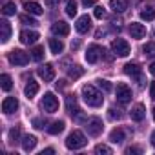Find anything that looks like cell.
Wrapping results in <instances>:
<instances>
[{
    "label": "cell",
    "instance_id": "1",
    "mask_svg": "<svg viewBox=\"0 0 155 155\" xmlns=\"http://www.w3.org/2000/svg\"><path fill=\"white\" fill-rule=\"evenodd\" d=\"M82 99H84V102H86L88 106H91V108H101L102 102H104L102 93H101L95 86H91V84H86V86L82 88Z\"/></svg>",
    "mask_w": 155,
    "mask_h": 155
},
{
    "label": "cell",
    "instance_id": "2",
    "mask_svg": "<svg viewBox=\"0 0 155 155\" xmlns=\"http://www.w3.org/2000/svg\"><path fill=\"white\" fill-rule=\"evenodd\" d=\"M88 144V139H86V135L82 133V131H79V130H73L69 135H68V139H66V146L69 148V150H81V148H84Z\"/></svg>",
    "mask_w": 155,
    "mask_h": 155
},
{
    "label": "cell",
    "instance_id": "3",
    "mask_svg": "<svg viewBox=\"0 0 155 155\" xmlns=\"http://www.w3.org/2000/svg\"><path fill=\"white\" fill-rule=\"evenodd\" d=\"M40 108H42L44 111H48V113H55V111L58 110V99H57L51 91H48V93L42 97V101H40Z\"/></svg>",
    "mask_w": 155,
    "mask_h": 155
},
{
    "label": "cell",
    "instance_id": "4",
    "mask_svg": "<svg viewBox=\"0 0 155 155\" xmlns=\"http://www.w3.org/2000/svg\"><path fill=\"white\" fill-rule=\"evenodd\" d=\"M115 95H117V101L120 104H128L131 101V88L124 82H119L117 84V90H115Z\"/></svg>",
    "mask_w": 155,
    "mask_h": 155
},
{
    "label": "cell",
    "instance_id": "5",
    "mask_svg": "<svg viewBox=\"0 0 155 155\" xmlns=\"http://www.w3.org/2000/svg\"><path fill=\"white\" fill-rule=\"evenodd\" d=\"M102 120L99 119V117H91V119H88L86 120V131H88V135H91V137H99L101 133H102Z\"/></svg>",
    "mask_w": 155,
    "mask_h": 155
},
{
    "label": "cell",
    "instance_id": "6",
    "mask_svg": "<svg viewBox=\"0 0 155 155\" xmlns=\"http://www.w3.org/2000/svg\"><path fill=\"white\" fill-rule=\"evenodd\" d=\"M111 51L117 55V57H128L130 55V44L124 40V38H115L111 42Z\"/></svg>",
    "mask_w": 155,
    "mask_h": 155
},
{
    "label": "cell",
    "instance_id": "7",
    "mask_svg": "<svg viewBox=\"0 0 155 155\" xmlns=\"http://www.w3.org/2000/svg\"><path fill=\"white\" fill-rule=\"evenodd\" d=\"M9 62L15 64V66H26L29 62V55L22 49H13L9 53Z\"/></svg>",
    "mask_w": 155,
    "mask_h": 155
},
{
    "label": "cell",
    "instance_id": "8",
    "mask_svg": "<svg viewBox=\"0 0 155 155\" xmlns=\"http://www.w3.org/2000/svg\"><path fill=\"white\" fill-rule=\"evenodd\" d=\"M38 77L44 81V82H51L55 79V68L53 64H44L38 68Z\"/></svg>",
    "mask_w": 155,
    "mask_h": 155
},
{
    "label": "cell",
    "instance_id": "9",
    "mask_svg": "<svg viewBox=\"0 0 155 155\" xmlns=\"http://www.w3.org/2000/svg\"><path fill=\"white\" fill-rule=\"evenodd\" d=\"M102 53H104V49H102L101 46H97V44H91V46L88 48V51H86V60H88L90 64H95Z\"/></svg>",
    "mask_w": 155,
    "mask_h": 155
},
{
    "label": "cell",
    "instance_id": "10",
    "mask_svg": "<svg viewBox=\"0 0 155 155\" xmlns=\"http://www.w3.org/2000/svg\"><path fill=\"white\" fill-rule=\"evenodd\" d=\"M124 73H126L128 77L139 79V81H140V82H139L140 86L144 84V82H142V77H140V68H139V64H137V62H128V64L124 66Z\"/></svg>",
    "mask_w": 155,
    "mask_h": 155
},
{
    "label": "cell",
    "instance_id": "11",
    "mask_svg": "<svg viewBox=\"0 0 155 155\" xmlns=\"http://www.w3.org/2000/svg\"><path fill=\"white\" fill-rule=\"evenodd\" d=\"M75 28H77V31H79V33H88V31L91 29V17H90V15L79 17V20H77Z\"/></svg>",
    "mask_w": 155,
    "mask_h": 155
},
{
    "label": "cell",
    "instance_id": "12",
    "mask_svg": "<svg viewBox=\"0 0 155 155\" xmlns=\"http://www.w3.org/2000/svg\"><path fill=\"white\" fill-rule=\"evenodd\" d=\"M17 110H18V101H17L15 97H6L4 102H2V111H4L6 115H11V113H15Z\"/></svg>",
    "mask_w": 155,
    "mask_h": 155
},
{
    "label": "cell",
    "instance_id": "13",
    "mask_svg": "<svg viewBox=\"0 0 155 155\" xmlns=\"http://www.w3.org/2000/svg\"><path fill=\"white\" fill-rule=\"evenodd\" d=\"M51 31L58 37H68L69 35V24L64 22V20H57L53 26H51Z\"/></svg>",
    "mask_w": 155,
    "mask_h": 155
},
{
    "label": "cell",
    "instance_id": "14",
    "mask_svg": "<svg viewBox=\"0 0 155 155\" xmlns=\"http://www.w3.org/2000/svg\"><path fill=\"white\" fill-rule=\"evenodd\" d=\"M130 117H131V120H135V122L144 120V117H146V108H144L142 104H135V106L131 108V111H130Z\"/></svg>",
    "mask_w": 155,
    "mask_h": 155
},
{
    "label": "cell",
    "instance_id": "15",
    "mask_svg": "<svg viewBox=\"0 0 155 155\" xmlns=\"http://www.w3.org/2000/svg\"><path fill=\"white\" fill-rule=\"evenodd\" d=\"M66 108H68V113L69 115H79L81 113V108L79 106H77V97L75 95H68L66 97Z\"/></svg>",
    "mask_w": 155,
    "mask_h": 155
},
{
    "label": "cell",
    "instance_id": "16",
    "mask_svg": "<svg viewBox=\"0 0 155 155\" xmlns=\"http://www.w3.org/2000/svg\"><path fill=\"white\" fill-rule=\"evenodd\" d=\"M130 35H131V38H142L146 35V28L139 22H131L130 24Z\"/></svg>",
    "mask_w": 155,
    "mask_h": 155
},
{
    "label": "cell",
    "instance_id": "17",
    "mask_svg": "<svg viewBox=\"0 0 155 155\" xmlns=\"http://www.w3.org/2000/svg\"><path fill=\"white\" fill-rule=\"evenodd\" d=\"M38 40V33L37 31H29V29H24L22 33H20V42L22 44H35Z\"/></svg>",
    "mask_w": 155,
    "mask_h": 155
},
{
    "label": "cell",
    "instance_id": "18",
    "mask_svg": "<svg viewBox=\"0 0 155 155\" xmlns=\"http://www.w3.org/2000/svg\"><path fill=\"white\" fill-rule=\"evenodd\" d=\"M37 146V137L35 135H24L22 137V148L24 151H33Z\"/></svg>",
    "mask_w": 155,
    "mask_h": 155
},
{
    "label": "cell",
    "instance_id": "19",
    "mask_svg": "<svg viewBox=\"0 0 155 155\" xmlns=\"http://www.w3.org/2000/svg\"><path fill=\"white\" fill-rule=\"evenodd\" d=\"M0 31H2V35H0V38H2V42L6 44L9 38H11V26L8 20H0Z\"/></svg>",
    "mask_w": 155,
    "mask_h": 155
},
{
    "label": "cell",
    "instance_id": "20",
    "mask_svg": "<svg viewBox=\"0 0 155 155\" xmlns=\"http://www.w3.org/2000/svg\"><path fill=\"white\" fill-rule=\"evenodd\" d=\"M110 8L115 13H124L128 9V0H110Z\"/></svg>",
    "mask_w": 155,
    "mask_h": 155
},
{
    "label": "cell",
    "instance_id": "21",
    "mask_svg": "<svg viewBox=\"0 0 155 155\" xmlns=\"http://www.w3.org/2000/svg\"><path fill=\"white\" fill-rule=\"evenodd\" d=\"M24 93H26V97H28V99L35 97V95L38 93V82H35L33 79H29V82H28V84H26V88H24Z\"/></svg>",
    "mask_w": 155,
    "mask_h": 155
},
{
    "label": "cell",
    "instance_id": "22",
    "mask_svg": "<svg viewBox=\"0 0 155 155\" xmlns=\"http://www.w3.org/2000/svg\"><path fill=\"white\" fill-rule=\"evenodd\" d=\"M24 9H26L29 15H42V13H44L42 6L37 4V2H26V4H24Z\"/></svg>",
    "mask_w": 155,
    "mask_h": 155
},
{
    "label": "cell",
    "instance_id": "23",
    "mask_svg": "<svg viewBox=\"0 0 155 155\" xmlns=\"http://www.w3.org/2000/svg\"><path fill=\"white\" fill-rule=\"evenodd\" d=\"M49 49H51V53H53V55L62 53V49H64L62 40H58V38H49Z\"/></svg>",
    "mask_w": 155,
    "mask_h": 155
},
{
    "label": "cell",
    "instance_id": "24",
    "mask_svg": "<svg viewBox=\"0 0 155 155\" xmlns=\"http://www.w3.org/2000/svg\"><path fill=\"white\" fill-rule=\"evenodd\" d=\"M64 128H66L64 120H55V122L48 128V131H49L51 135H58V133H62V131H64Z\"/></svg>",
    "mask_w": 155,
    "mask_h": 155
},
{
    "label": "cell",
    "instance_id": "25",
    "mask_svg": "<svg viewBox=\"0 0 155 155\" xmlns=\"http://www.w3.org/2000/svg\"><path fill=\"white\" fill-rule=\"evenodd\" d=\"M0 86H2L4 91H9V90L13 88V81H11V77H9L8 73H4L2 77H0Z\"/></svg>",
    "mask_w": 155,
    "mask_h": 155
},
{
    "label": "cell",
    "instance_id": "26",
    "mask_svg": "<svg viewBox=\"0 0 155 155\" xmlns=\"http://www.w3.org/2000/svg\"><path fill=\"white\" fill-rule=\"evenodd\" d=\"M31 58L37 60V62H40V60L44 58V46H35V48L31 49Z\"/></svg>",
    "mask_w": 155,
    "mask_h": 155
},
{
    "label": "cell",
    "instance_id": "27",
    "mask_svg": "<svg viewBox=\"0 0 155 155\" xmlns=\"http://www.w3.org/2000/svg\"><path fill=\"white\" fill-rule=\"evenodd\" d=\"M110 140H111V142H122V140H124V131H122L120 128L113 130V131L110 133Z\"/></svg>",
    "mask_w": 155,
    "mask_h": 155
},
{
    "label": "cell",
    "instance_id": "28",
    "mask_svg": "<svg viewBox=\"0 0 155 155\" xmlns=\"http://www.w3.org/2000/svg\"><path fill=\"white\" fill-rule=\"evenodd\" d=\"M140 18L150 22V20H155V8H146L144 11H140Z\"/></svg>",
    "mask_w": 155,
    "mask_h": 155
},
{
    "label": "cell",
    "instance_id": "29",
    "mask_svg": "<svg viewBox=\"0 0 155 155\" xmlns=\"http://www.w3.org/2000/svg\"><path fill=\"white\" fill-rule=\"evenodd\" d=\"M82 73H84V69H82L81 66H71V68L68 69V75L71 77V79H79Z\"/></svg>",
    "mask_w": 155,
    "mask_h": 155
},
{
    "label": "cell",
    "instance_id": "30",
    "mask_svg": "<svg viewBox=\"0 0 155 155\" xmlns=\"http://www.w3.org/2000/svg\"><path fill=\"white\" fill-rule=\"evenodd\" d=\"M66 15L68 17H75L77 15V2H75V0H68V4H66Z\"/></svg>",
    "mask_w": 155,
    "mask_h": 155
},
{
    "label": "cell",
    "instance_id": "31",
    "mask_svg": "<svg viewBox=\"0 0 155 155\" xmlns=\"http://www.w3.org/2000/svg\"><path fill=\"white\" fill-rule=\"evenodd\" d=\"M15 11H17V6H15V2H6V4H4V9H2V13H4L6 17H11V15H15Z\"/></svg>",
    "mask_w": 155,
    "mask_h": 155
},
{
    "label": "cell",
    "instance_id": "32",
    "mask_svg": "<svg viewBox=\"0 0 155 155\" xmlns=\"http://www.w3.org/2000/svg\"><path fill=\"white\" fill-rule=\"evenodd\" d=\"M97 86H99V88H101L104 93H110V91L113 90L111 82H110V81H104V79H99V81H97Z\"/></svg>",
    "mask_w": 155,
    "mask_h": 155
},
{
    "label": "cell",
    "instance_id": "33",
    "mask_svg": "<svg viewBox=\"0 0 155 155\" xmlns=\"http://www.w3.org/2000/svg\"><path fill=\"white\" fill-rule=\"evenodd\" d=\"M95 153L97 155H111V148L106 144H99V146H95Z\"/></svg>",
    "mask_w": 155,
    "mask_h": 155
},
{
    "label": "cell",
    "instance_id": "34",
    "mask_svg": "<svg viewBox=\"0 0 155 155\" xmlns=\"http://www.w3.org/2000/svg\"><path fill=\"white\" fill-rule=\"evenodd\" d=\"M142 51H144L146 57H155V42H148V44L142 48Z\"/></svg>",
    "mask_w": 155,
    "mask_h": 155
},
{
    "label": "cell",
    "instance_id": "35",
    "mask_svg": "<svg viewBox=\"0 0 155 155\" xmlns=\"http://www.w3.org/2000/svg\"><path fill=\"white\" fill-rule=\"evenodd\" d=\"M20 22H22V24H28V26H38V22H37L35 18L28 17V15H22V17H20Z\"/></svg>",
    "mask_w": 155,
    "mask_h": 155
},
{
    "label": "cell",
    "instance_id": "36",
    "mask_svg": "<svg viewBox=\"0 0 155 155\" xmlns=\"http://www.w3.org/2000/svg\"><path fill=\"white\" fill-rule=\"evenodd\" d=\"M18 137H20V130H18V128L9 130V142H17V140H18Z\"/></svg>",
    "mask_w": 155,
    "mask_h": 155
},
{
    "label": "cell",
    "instance_id": "37",
    "mask_svg": "<svg viewBox=\"0 0 155 155\" xmlns=\"http://www.w3.org/2000/svg\"><path fill=\"white\" fill-rule=\"evenodd\" d=\"M93 15H95V18H102V17L106 15V9H104L102 6H97V8H95V13H93Z\"/></svg>",
    "mask_w": 155,
    "mask_h": 155
},
{
    "label": "cell",
    "instance_id": "38",
    "mask_svg": "<svg viewBox=\"0 0 155 155\" xmlns=\"http://www.w3.org/2000/svg\"><path fill=\"white\" fill-rule=\"evenodd\" d=\"M108 115H110V119H113V120H115V119L119 120V119L122 117V113H119V111H117L115 108H110V113H108Z\"/></svg>",
    "mask_w": 155,
    "mask_h": 155
},
{
    "label": "cell",
    "instance_id": "39",
    "mask_svg": "<svg viewBox=\"0 0 155 155\" xmlns=\"http://www.w3.org/2000/svg\"><path fill=\"white\" fill-rule=\"evenodd\" d=\"M33 126H35V128H38V130H42V128L46 126V122H44L42 119H33Z\"/></svg>",
    "mask_w": 155,
    "mask_h": 155
},
{
    "label": "cell",
    "instance_id": "40",
    "mask_svg": "<svg viewBox=\"0 0 155 155\" xmlns=\"http://www.w3.org/2000/svg\"><path fill=\"white\" fill-rule=\"evenodd\" d=\"M126 153L128 155H131V153H142V150L140 148H135V146H130V148H126Z\"/></svg>",
    "mask_w": 155,
    "mask_h": 155
},
{
    "label": "cell",
    "instance_id": "41",
    "mask_svg": "<svg viewBox=\"0 0 155 155\" xmlns=\"http://www.w3.org/2000/svg\"><path fill=\"white\" fill-rule=\"evenodd\" d=\"M95 2H97V0H82V6L90 8V6H95Z\"/></svg>",
    "mask_w": 155,
    "mask_h": 155
},
{
    "label": "cell",
    "instance_id": "42",
    "mask_svg": "<svg viewBox=\"0 0 155 155\" xmlns=\"http://www.w3.org/2000/svg\"><path fill=\"white\" fill-rule=\"evenodd\" d=\"M55 153V150L53 148H46V150H42V153L40 155H53Z\"/></svg>",
    "mask_w": 155,
    "mask_h": 155
},
{
    "label": "cell",
    "instance_id": "43",
    "mask_svg": "<svg viewBox=\"0 0 155 155\" xmlns=\"http://www.w3.org/2000/svg\"><path fill=\"white\" fill-rule=\"evenodd\" d=\"M60 2V0H46V6H49V8H53V6H57Z\"/></svg>",
    "mask_w": 155,
    "mask_h": 155
},
{
    "label": "cell",
    "instance_id": "44",
    "mask_svg": "<svg viewBox=\"0 0 155 155\" xmlns=\"http://www.w3.org/2000/svg\"><path fill=\"white\" fill-rule=\"evenodd\" d=\"M150 97L155 101V82H151V88H150Z\"/></svg>",
    "mask_w": 155,
    "mask_h": 155
},
{
    "label": "cell",
    "instance_id": "45",
    "mask_svg": "<svg viewBox=\"0 0 155 155\" xmlns=\"http://www.w3.org/2000/svg\"><path fill=\"white\" fill-rule=\"evenodd\" d=\"M150 73L155 77V62H151V66H150Z\"/></svg>",
    "mask_w": 155,
    "mask_h": 155
},
{
    "label": "cell",
    "instance_id": "46",
    "mask_svg": "<svg viewBox=\"0 0 155 155\" xmlns=\"http://www.w3.org/2000/svg\"><path fill=\"white\" fill-rule=\"evenodd\" d=\"M77 48H79V40H77V42H71V49H77Z\"/></svg>",
    "mask_w": 155,
    "mask_h": 155
},
{
    "label": "cell",
    "instance_id": "47",
    "mask_svg": "<svg viewBox=\"0 0 155 155\" xmlns=\"http://www.w3.org/2000/svg\"><path fill=\"white\" fill-rule=\"evenodd\" d=\"M150 140H151V146H155V131L151 133V139H150Z\"/></svg>",
    "mask_w": 155,
    "mask_h": 155
},
{
    "label": "cell",
    "instance_id": "48",
    "mask_svg": "<svg viewBox=\"0 0 155 155\" xmlns=\"http://www.w3.org/2000/svg\"><path fill=\"white\" fill-rule=\"evenodd\" d=\"M151 113H153V120H155V108H153V111H151Z\"/></svg>",
    "mask_w": 155,
    "mask_h": 155
}]
</instances>
